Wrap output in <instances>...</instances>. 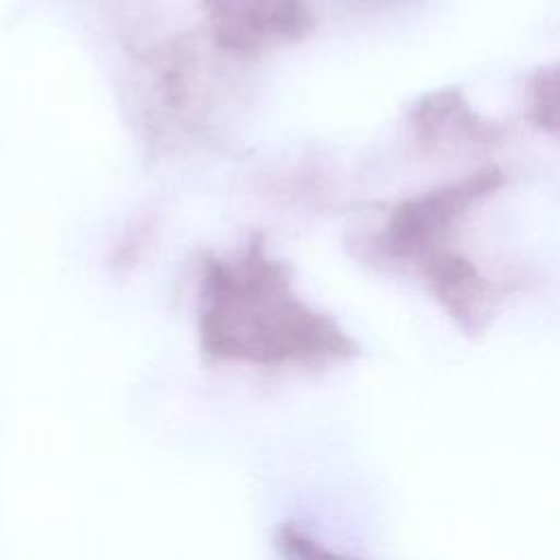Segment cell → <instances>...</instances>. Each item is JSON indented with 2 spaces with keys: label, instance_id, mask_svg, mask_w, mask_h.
Returning a JSON list of instances; mask_svg holds the SVG:
<instances>
[{
  "label": "cell",
  "instance_id": "1",
  "mask_svg": "<svg viewBox=\"0 0 560 560\" xmlns=\"http://www.w3.org/2000/svg\"><path fill=\"white\" fill-rule=\"evenodd\" d=\"M291 269L269 258L254 234L228 256L201 265V326L206 343L223 350H291L335 339L328 319L298 300Z\"/></svg>",
  "mask_w": 560,
  "mask_h": 560
},
{
  "label": "cell",
  "instance_id": "2",
  "mask_svg": "<svg viewBox=\"0 0 560 560\" xmlns=\"http://www.w3.org/2000/svg\"><path fill=\"white\" fill-rule=\"evenodd\" d=\"M503 173L486 168L468 175L464 182L446 184L431 192L405 199L392 208L381 234L387 256L413 262L416 267L446 254V243L457 217L479 197L497 190Z\"/></svg>",
  "mask_w": 560,
  "mask_h": 560
}]
</instances>
